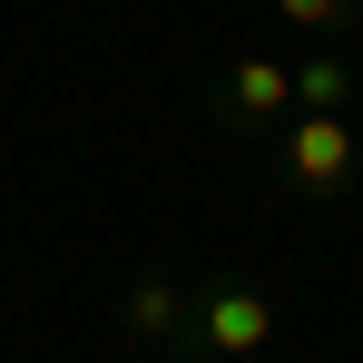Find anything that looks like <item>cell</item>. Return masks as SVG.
Listing matches in <instances>:
<instances>
[{
  "instance_id": "6da1fadb",
  "label": "cell",
  "mask_w": 363,
  "mask_h": 363,
  "mask_svg": "<svg viewBox=\"0 0 363 363\" xmlns=\"http://www.w3.org/2000/svg\"><path fill=\"white\" fill-rule=\"evenodd\" d=\"M275 324H285V304L255 275H206V285H186V314H177V334L157 354L167 363H255L275 344Z\"/></svg>"
},
{
  "instance_id": "7a4b0ae2",
  "label": "cell",
  "mask_w": 363,
  "mask_h": 363,
  "mask_svg": "<svg viewBox=\"0 0 363 363\" xmlns=\"http://www.w3.org/2000/svg\"><path fill=\"white\" fill-rule=\"evenodd\" d=\"M363 177V128L354 108H295L275 118V186H295L304 206H334Z\"/></svg>"
},
{
  "instance_id": "3957f363",
  "label": "cell",
  "mask_w": 363,
  "mask_h": 363,
  "mask_svg": "<svg viewBox=\"0 0 363 363\" xmlns=\"http://www.w3.org/2000/svg\"><path fill=\"white\" fill-rule=\"evenodd\" d=\"M206 108L236 128V138H265V128L295 108V79H285V60L245 50V60H226V79H216V99H206Z\"/></svg>"
},
{
  "instance_id": "277c9868",
  "label": "cell",
  "mask_w": 363,
  "mask_h": 363,
  "mask_svg": "<svg viewBox=\"0 0 363 363\" xmlns=\"http://www.w3.org/2000/svg\"><path fill=\"white\" fill-rule=\"evenodd\" d=\"M177 314H186V285L167 275V265L128 275V295H118V334H128V344H167V334H177Z\"/></svg>"
},
{
  "instance_id": "5b68a950",
  "label": "cell",
  "mask_w": 363,
  "mask_h": 363,
  "mask_svg": "<svg viewBox=\"0 0 363 363\" xmlns=\"http://www.w3.org/2000/svg\"><path fill=\"white\" fill-rule=\"evenodd\" d=\"M285 79H295V108H354L363 99V69L344 60V50H304Z\"/></svg>"
},
{
  "instance_id": "8992f818",
  "label": "cell",
  "mask_w": 363,
  "mask_h": 363,
  "mask_svg": "<svg viewBox=\"0 0 363 363\" xmlns=\"http://www.w3.org/2000/svg\"><path fill=\"white\" fill-rule=\"evenodd\" d=\"M265 10H285V30H304L314 50H344L363 30V0H265Z\"/></svg>"
},
{
  "instance_id": "52a82bcc",
  "label": "cell",
  "mask_w": 363,
  "mask_h": 363,
  "mask_svg": "<svg viewBox=\"0 0 363 363\" xmlns=\"http://www.w3.org/2000/svg\"><path fill=\"white\" fill-rule=\"evenodd\" d=\"M226 10H265V0H226Z\"/></svg>"
}]
</instances>
